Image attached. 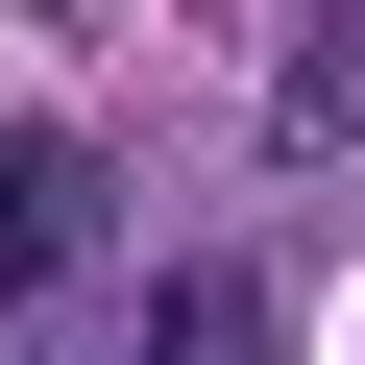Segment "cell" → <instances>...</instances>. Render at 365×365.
<instances>
[{"mask_svg":"<svg viewBox=\"0 0 365 365\" xmlns=\"http://www.w3.org/2000/svg\"><path fill=\"white\" fill-rule=\"evenodd\" d=\"M98 220H122V195H98V146H73L49 98H0V317H49V292L98 268Z\"/></svg>","mask_w":365,"mask_h":365,"instance_id":"6da1fadb","label":"cell"},{"mask_svg":"<svg viewBox=\"0 0 365 365\" xmlns=\"http://www.w3.org/2000/svg\"><path fill=\"white\" fill-rule=\"evenodd\" d=\"M73 365H292V317H268V268L220 244V268H146V292H98V341Z\"/></svg>","mask_w":365,"mask_h":365,"instance_id":"7a4b0ae2","label":"cell"},{"mask_svg":"<svg viewBox=\"0 0 365 365\" xmlns=\"http://www.w3.org/2000/svg\"><path fill=\"white\" fill-rule=\"evenodd\" d=\"M244 122H268V146H292V170H341V146H365V25H292V49H268V98H244Z\"/></svg>","mask_w":365,"mask_h":365,"instance_id":"3957f363","label":"cell"}]
</instances>
